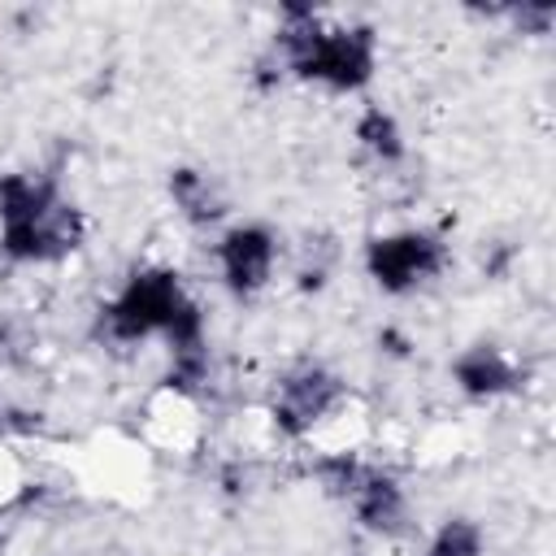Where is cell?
<instances>
[{
    "mask_svg": "<svg viewBox=\"0 0 556 556\" xmlns=\"http://www.w3.org/2000/svg\"><path fill=\"white\" fill-rule=\"evenodd\" d=\"M265 52L282 65L287 83L317 87L326 96H361L378 78L382 43L378 26L361 17H330L317 4H278Z\"/></svg>",
    "mask_w": 556,
    "mask_h": 556,
    "instance_id": "6da1fadb",
    "label": "cell"
},
{
    "mask_svg": "<svg viewBox=\"0 0 556 556\" xmlns=\"http://www.w3.org/2000/svg\"><path fill=\"white\" fill-rule=\"evenodd\" d=\"M87 213L48 169H0V261L48 269L78 256Z\"/></svg>",
    "mask_w": 556,
    "mask_h": 556,
    "instance_id": "7a4b0ae2",
    "label": "cell"
},
{
    "mask_svg": "<svg viewBox=\"0 0 556 556\" xmlns=\"http://www.w3.org/2000/svg\"><path fill=\"white\" fill-rule=\"evenodd\" d=\"M195 291L187 287V278L165 265V261H143L135 265L117 291L109 300H100L96 308V339L109 348H143V343H161L165 330L174 326L178 308L191 300Z\"/></svg>",
    "mask_w": 556,
    "mask_h": 556,
    "instance_id": "3957f363",
    "label": "cell"
},
{
    "mask_svg": "<svg viewBox=\"0 0 556 556\" xmlns=\"http://www.w3.org/2000/svg\"><path fill=\"white\" fill-rule=\"evenodd\" d=\"M352 400L348 378L321 356L287 361L265 395V426L282 443H308L321 426H330Z\"/></svg>",
    "mask_w": 556,
    "mask_h": 556,
    "instance_id": "277c9868",
    "label": "cell"
},
{
    "mask_svg": "<svg viewBox=\"0 0 556 556\" xmlns=\"http://www.w3.org/2000/svg\"><path fill=\"white\" fill-rule=\"evenodd\" d=\"M361 265H365V278L382 295L408 300L434 287L452 269V243L434 226H395V230H378L365 239Z\"/></svg>",
    "mask_w": 556,
    "mask_h": 556,
    "instance_id": "5b68a950",
    "label": "cell"
},
{
    "mask_svg": "<svg viewBox=\"0 0 556 556\" xmlns=\"http://www.w3.org/2000/svg\"><path fill=\"white\" fill-rule=\"evenodd\" d=\"M282 235L261 217L226 222L213 235V269L230 300L248 304L274 287V274L282 265Z\"/></svg>",
    "mask_w": 556,
    "mask_h": 556,
    "instance_id": "8992f818",
    "label": "cell"
},
{
    "mask_svg": "<svg viewBox=\"0 0 556 556\" xmlns=\"http://www.w3.org/2000/svg\"><path fill=\"white\" fill-rule=\"evenodd\" d=\"M447 382L469 404H500L526 387V365L495 339H473L447 361Z\"/></svg>",
    "mask_w": 556,
    "mask_h": 556,
    "instance_id": "52a82bcc",
    "label": "cell"
},
{
    "mask_svg": "<svg viewBox=\"0 0 556 556\" xmlns=\"http://www.w3.org/2000/svg\"><path fill=\"white\" fill-rule=\"evenodd\" d=\"M348 513H352V521L369 539L395 543V539H408L413 534V500H408V486L382 460H369L365 465L356 491L348 495Z\"/></svg>",
    "mask_w": 556,
    "mask_h": 556,
    "instance_id": "ba28073f",
    "label": "cell"
},
{
    "mask_svg": "<svg viewBox=\"0 0 556 556\" xmlns=\"http://www.w3.org/2000/svg\"><path fill=\"white\" fill-rule=\"evenodd\" d=\"M165 195H169V208L178 213V222L191 230H222L230 217V195L217 182V174L204 165H187V161L169 165Z\"/></svg>",
    "mask_w": 556,
    "mask_h": 556,
    "instance_id": "9c48e42d",
    "label": "cell"
},
{
    "mask_svg": "<svg viewBox=\"0 0 556 556\" xmlns=\"http://www.w3.org/2000/svg\"><path fill=\"white\" fill-rule=\"evenodd\" d=\"M352 143H356V152L374 169H400L408 161L404 122L387 104H378V100H369V104L356 109V117H352Z\"/></svg>",
    "mask_w": 556,
    "mask_h": 556,
    "instance_id": "30bf717a",
    "label": "cell"
},
{
    "mask_svg": "<svg viewBox=\"0 0 556 556\" xmlns=\"http://www.w3.org/2000/svg\"><path fill=\"white\" fill-rule=\"evenodd\" d=\"M213 378H217V365H213V343H200V348H178V352H165V391L174 400H204L213 391Z\"/></svg>",
    "mask_w": 556,
    "mask_h": 556,
    "instance_id": "8fae6325",
    "label": "cell"
},
{
    "mask_svg": "<svg viewBox=\"0 0 556 556\" xmlns=\"http://www.w3.org/2000/svg\"><path fill=\"white\" fill-rule=\"evenodd\" d=\"M365 465H369V456H361L356 447H326V452H313L308 456V478L317 482L321 495L348 504V495L356 491Z\"/></svg>",
    "mask_w": 556,
    "mask_h": 556,
    "instance_id": "7c38bea8",
    "label": "cell"
},
{
    "mask_svg": "<svg viewBox=\"0 0 556 556\" xmlns=\"http://www.w3.org/2000/svg\"><path fill=\"white\" fill-rule=\"evenodd\" d=\"M339 261H343V248H339L334 235H326V230L321 235H308L304 248H300V256H295V269H291L295 291L300 295H321L334 282V274H339Z\"/></svg>",
    "mask_w": 556,
    "mask_h": 556,
    "instance_id": "4fadbf2b",
    "label": "cell"
},
{
    "mask_svg": "<svg viewBox=\"0 0 556 556\" xmlns=\"http://www.w3.org/2000/svg\"><path fill=\"white\" fill-rule=\"evenodd\" d=\"M421 556H486V530L478 517L452 513L430 530Z\"/></svg>",
    "mask_w": 556,
    "mask_h": 556,
    "instance_id": "5bb4252c",
    "label": "cell"
},
{
    "mask_svg": "<svg viewBox=\"0 0 556 556\" xmlns=\"http://www.w3.org/2000/svg\"><path fill=\"white\" fill-rule=\"evenodd\" d=\"M35 330L17 313H0V365H26L35 356Z\"/></svg>",
    "mask_w": 556,
    "mask_h": 556,
    "instance_id": "9a60e30c",
    "label": "cell"
},
{
    "mask_svg": "<svg viewBox=\"0 0 556 556\" xmlns=\"http://www.w3.org/2000/svg\"><path fill=\"white\" fill-rule=\"evenodd\" d=\"M252 486H256V478H252V465H248V460H226V465L217 469V491H222L226 500H248Z\"/></svg>",
    "mask_w": 556,
    "mask_h": 556,
    "instance_id": "2e32d148",
    "label": "cell"
},
{
    "mask_svg": "<svg viewBox=\"0 0 556 556\" xmlns=\"http://www.w3.org/2000/svg\"><path fill=\"white\" fill-rule=\"evenodd\" d=\"M374 343H378V352H382L387 361H413V352H417V339H413L404 326H395V321L378 326Z\"/></svg>",
    "mask_w": 556,
    "mask_h": 556,
    "instance_id": "e0dca14e",
    "label": "cell"
},
{
    "mask_svg": "<svg viewBox=\"0 0 556 556\" xmlns=\"http://www.w3.org/2000/svg\"><path fill=\"white\" fill-rule=\"evenodd\" d=\"M513 261H517V248L513 243H486L482 248V278L504 282L513 274Z\"/></svg>",
    "mask_w": 556,
    "mask_h": 556,
    "instance_id": "ac0fdd59",
    "label": "cell"
}]
</instances>
